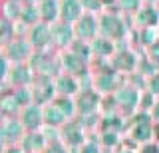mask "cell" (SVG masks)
Segmentation results:
<instances>
[{"label": "cell", "mask_w": 159, "mask_h": 153, "mask_svg": "<svg viewBox=\"0 0 159 153\" xmlns=\"http://www.w3.org/2000/svg\"><path fill=\"white\" fill-rule=\"evenodd\" d=\"M20 121H22V125L28 131H36L42 123H46V119H44V107L40 103H30V106L22 107Z\"/></svg>", "instance_id": "5b68a950"}, {"label": "cell", "mask_w": 159, "mask_h": 153, "mask_svg": "<svg viewBox=\"0 0 159 153\" xmlns=\"http://www.w3.org/2000/svg\"><path fill=\"white\" fill-rule=\"evenodd\" d=\"M141 6H143V0H117L119 12H125V14H135Z\"/></svg>", "instance_id": "4316f807"}, {"label": "cell", "mask_w": 159, "mask_h": 153, "mask_svg": "<svg viewBox=\"0 0 159 153\" xmlns=\"http://www.w3.org/2000/svg\"><path fill=\"white\" fill-rule=\"evenodd\" d=\"M4 153H22V149H18V147H10V149H6Z\"/></svg>", "instance_id": "e575fe53"}, {"label": "cell", "mask_w": 159, "mask_h": 153, "mask_svg": "<svg viewBox=\"0 0 159 153\" xmlns=\"http://www.w3.org/2000/svg\"><path fill=\"white\" fill-rule=\"evenodd\" d=\"M117 86V76L113 70H107V72H99L96 76V80H93V90L96 92H111L116 90Z\"/></svg>", "instance_id": "2e32d148"}, {"label": "cell", "mask_w": 159, "mask_h": 153, "mask_svg": "<svg viewBox=\"0 0 159 153\" xmlns=\"http://www.w3.org/2000/svg\"><path fill=\"white\" fill-rule=\"evenodd\" d=\"M46 153H66L64 143H50V145L46 147Z\"/></svg>", "instance_id": "f546056e"}, {"label": "cell", "mask_w": 159, "mask_h": 153, "mask_svg": "<svg viewBox=\"0 0 159 153\" xmlns=\"http://www.w3.org/2000/svg\"><path fill=\"white\" fill-rule=\"evenodd\" d=\"M10 76H12V82L16 88H26V83L32 80V68H26L24 64H14Z\"/></svg>", "instance_id": "603a6c76"}, {"label": "cell", "mask_w": 159, "mask_h": 153, "mask_svg": "<svg viewBox=\"0 0 159 153\" xmlns=\"http://www.w3.org/2000/svg\"><path fill=\"white\" fill-rule=\"evenodd\" d=\"M151 113H153V117H155V119L159 121V101L155 103V107H153V110H151Z\"/></svg>", "instance_id": "d6a6232c"}, {"label": "cell", "mask_w": 159, "mask_h": 153, "mask_svg": "<svg viewBox=\"0 0 159 153\" xmlns=\"http://www.w3.org/2000/svg\"><path fill=\"white\" fill-rule=\"evenodd\" d=\"M155 6H157V10H159V2H157V4H155Z\"/></svg>", "instance_id": "f35d334b"}, {"label": "cell", "mask_w": 159, "mask_h": 153, "mask_svg": "<svg viewBox=\"0 0 159 153\" xmlns=\"http://www.w3.org/2000/svg\"><path fill=\"white\" fill-rule=\"evenodd\" d=\"M151 117L149 115H141L139 119L135 121V125H133V137L135 139H139V141H147L149 137L153 135V125H151Z\"/></svg>", "instance_id": "ac0fdd59"}, {"label": "cell", "mask_w": 159, "mask_h": 153, "mask_svg": "<svg viewBox=\"0 0 159 153\" xmlns=\"http://www.w3.org/2000/svg\"><path fill=\"white\" fill-rule=\"evenodd\" d=\"M84 2V8H86V12L89 14H99V12H103V4H102V0H82Z\"/></svg>", "instance_id": "83f0119b"}, {"label": "cell", "mask_w": 159, "mask_h": 153, "mask_svg": "<svg viewBox=\"0 0 159 153\" xmlns=\"http://www.w3.org/2000/svg\"><path fill=\"white\" fill-rule=\"evenodd\" d=\"M103 6H113V4H117V0H102Z\"/></svg>", "instance_id": "836d02e7"}, {"label": "cell", "mask_w": 159, "mask_h": 153, "mask_svg": "<svg viewBox=\"0 0 159 153\" xmlns=\"http://www.w3.org/2000/svg\"><path fill=\"white\" fill-rule=\"evenodd\" d=\"M76 106L78 111L82 115H92L96 113V110L99 107V96L96 90H82L76 97Z\"/></svg>", "instance_id": "30bf717a"}, {"label": "cell", "mask_w": 159, "mask_h": 153, "mask_svg": "<svg viewBox=\"0 0 159 153\" xmlns=\"http://www.w3.org/2000/svg\"><path fill=\"white\" fill-rule=\"evenodd\" d=\"M60 135H62V141H66L68 145H78V143L84 139L82 127H80L78 121H66V123L62 125Z\"/></svg>", "instance_id": "e0dca14e"}, {"label": "cell", "mask_w": 159, "mask_h": 153, "mask_svg": "<svg viewBox=\"0 0 159 153\" xmlns=\"http://www.w3.org/2000/svg\"><path fill=\"white\" fill-rule=\"evenodd\" d=\"M113 97H116V103H117V106L123 107L125 111H133V110L139 106V100H141L139 92H137L133 86H123V88H119Z\"/></svg>", "instance_id": "ba28073f"}, {"label": "cell", "mask_w": 159, "mask_h": 153, "mask_svg": "<svg viewBox=\"0 0 159 153\" xmlns=\"http://www.w3.org/2000/svg\"><path fill=\"white\" fill-rule=\"evenodd\" d=\"M20 103L16 100V96H14V92L12 93H4V97H2V113L4 115H16V113L20 111Z\"/></svg>", "instance_id": "484cf974"}, {"label": "cell", "mask_w": 159, "mask_h": 153, "mask_svg": "<svg viewBox=\"0 0 159 153\" xmlns=\"http://www.w3.org/2000/svg\"><path fill=\"white\" fill-rule=\"evenodd\" d=\"M153 135H155V139L159 141V121H157V125L153 127Z\"/></svg>", "instance_id": "d590c367"}, {"label": "cell", "mask_w": 159, "mask_h": 153, "mask_svg": "<svg viewBox=\"0 0 159 153\" xmlns=\"http://www.w3.org/2000/svg\"><path fill=\"white\" fill-rule=\"evenodd\" d=\"M84 153H99L96 143H84Z\"/></svg>", "instance_id": "1f68e13d"}, {"label": "cell", "mask_w": 159, "mask_h": 153, "mask_svg": "<svg viewBox=\"0 0 159 153\" xmlns=\"http://www.w3.org/2000/svg\"><path fill=\"white\" fill-rule=\"evenodd\" d=\"M22 2H24V4H40L42 0H22Z\"/></svg>", "instance_id": "8d00e7d4"}, {"label": "cell", "mask_w": 159, "mask_h": 153, "mask_svg": "<svg viewBox=\"0 0 159 153\" xmlns=\"http://www.w3.org/2000/svg\"><path fill=\"white\" fill-rule=\"evenodd\" d=\"M147 88H149V92H151L153 96H159V72H155L151 78H149Z\"/></svg>", "instance_id": "f1b7e54d"}, {"label": "cell", "mask_w": 159, "mask_h": 153, "mask_svg": "<svg viewBox=\"0 0 159 153\" xmlns=\"http://www.w3.org/2000/svg\"><path fill=\"white\" fill-rule=\"evenodd\" d=\"M76 42V30L74 24L58 20L52 24V44H56L58 48H72V44Z\"/></svg>", "instance_id": "3957f363"}, {"label": "cell", "mask_w": 159, "mask_h": 153, "mask_svg": "<svg viewBox=\"0 0 159 153\" xmlns=\"http://www.w3.org/2000/svg\"><path fill=\"white\" fill-rule=\"evenodd\" d=\"M113 50H116V46H113V40H109L106 36H98L96 40H92V54L93 56H113Z\"/></svg>", "instance_id": "d6986e66"}, {"label": "cell", "mask_w": 159, "mask_h": 153, "mask_svg": "<svg viewBox=\"0 0 159 153\" xmlns=\"http://www.w3.org/2000/svg\"><path fill=\"white\" fill-rule=\"evenodd\" d=\"M56 92L58 96H76V93H80V82L76 80V76H72V74H60V76L56 78Z\"/></svg>", "instance_id": "7c38bea8"}, {"label": "cell", "mask_w": 159, "mask_h": 153, "mask_svg": "<svg viewBox=\"0 0 159 153\" xmlns=\"http://www.w3.org/2000/svg\"><path fill=\"white\" fill-rule=\"evenodd\" d=\"M133 18L139 28H159V10L155 4H143Z\"/></svg>", "instance_id": "9c48e42d"}, {"label": "cell", "mask_w": 159, "mask_h": 153, "mask_svg": "<svg viewBox=\"0 0 159 153\" xmlns=\"http://www.w3.org/2000/svg\"><path fill=\"white\" fill-rule=\"evenodd\" d=\"M52 103H54V106H56L58 110L64 113V115L68 117V119H70V117H72L74 113L78 111L76 100H72V97H68V96H58V97H56V100H54Z\"/></svg>", "instance_id": "d4e9b609"}, {"label": "cell", "mask_w": 159, "mask_h": 153, "mask_svg": "<svg viewBox=\"0 0 159 153\" xmlns=\"http://www.w3.org/2000/svg\"><path fill=\"white\" fill-rule=\"evenodd\" d=\"M74 30H76L78 40H86V42L96 40L98 32H99V18L96 16V14L86 12L76 24H74Z\"/></svg>", "instance_id": "7a4b0ae2"}, {"label": "cell", "mask_w": 159, "mask_h": 153, "mask_svg": "<svg viewBox=\"0 0 159 153\" xmlns=\"http://www.w3.org/2000/svg\"><path fill=\"white\" fill-rule=\"evenodd\" d=\"M20 24H26L28 28H32L34 24L42 22V16H40V8L38 4H24L22 14H20Z\"/></svg>", "instance_id": "44dd1931"}, {"label": "cell", "mask_w": 159, "mask_h": 153, "mask_svg": "<svg viewBox=\"0 0 159 153\" xmlns=\"http://www.w3.org/2000/svg\"><path fill=\"white\" fill-rule=\"evenodd\" d=\"M111 64H113V68L119 70V72H131L133 68L137 66V58H135V54H133V52L123 50V52L113 54Z\"/></svg>", "instance_id": "9a60e30c"}, {"label": "cell", "mask_w": 159, "mask_h": 153, "mask_svg": "<svg viewBox=\"0 0 159 153\" xmlns=\"http://www.w3.org/2000/svg\"><path fill=\"white\" fill-rule=\"evenodd\" d=\"M28 40L32 44V48H36V50L46 48L48 44H52V24H48V22L34 24V26L30 28Z\"/></svg>", "instance_id": "8992f818"}, {"label": "cell", "mask_w": 159, "mask_h": 153, "mask_svg": "<svg viewBox=\"0 0 159 153\" xmlns=\"http://www.w3.org/2000/svg\"><path fill=\"white\" fill-rule=\"evenodd\" d=\"M46 135H42V133H38V131H30L26 133V135L22 137V145H24V149L26 151H40V149H44L46 147Z\"/></svg>", "instance_id": "ffe728a7"}, {"label": "cell", "mask_w": 159, "mask_h": 153, "mask_svg": "<svg viewBox=\"0 0 159 153\" xmlns=\"http://www.w3.org/2000/svg\"><path fill=\"white\" fill-rule=\"evenodd\" d=\"M30 56H32V44H30L28 38L14 36V40H10L6 44V54H4L6 60H14V64H20L22 60H26Z\"/></svg>", "instance_id": "277c9868"}, {"label": "cell", "mask_w": 159, "mask_h": 153, "mask_svg": "<svg viewBox=\"0 0 159 153\" xmlns=\"http://www.w3.org/2000/svg\"><path fill=\"white\" fill-rule=\"evenodd\" d=\"M38 8H40L42 22L56 24L60 20V0H42L38 4Z\"/></svg>", "instance_id": "5bb4252c"}, {"label": "cell", "mask_w": 159, "mask_h": 153, "mask_svg": "<svg viewBox=\"0 0 159 153\" xmlns=\"http://www.w3.org/2000/svg\"><path fill=\"white\" fill-rule=\"evenodd\" d=\"M99 34L109 40H121L127 34V24L117 12L106 10L99 16Z\"/></svg>", "instance_id": "6da1fadb"}, {"label": "cell", "mask_w": 159, "mask_h": 153, "mask_svg": "<svg viewBox=\"0 0 159 153\" xmlns=\"http://www.w3.org/2000/svg\"><path fill=\"white\" fill-rule=\"evenodd\" d=\"M24 2L22 0H4V18L10 22L20 20V14H22Z\"/></svg>", "instance_id": "cb8c5ba5"}, {"label": "cell", "mask_w": 159, "mask_h": 153, "mask_svg": "<svg viewBox=\"0 0 159 153\" xmlns=\"http://www.w3.org/2000/svg\"><path fill=\"white\" fill-rule=\"evenodd\" d=\"M24 129H26V127H24L22 121L16 119V117L4 119V123H2V139H4V143H10V141H16L20 137H24Z\"/></svg>", "instance_id": "4fadbf2b"}, {"label": "cell", "mask_w": 159, "mask_h": 153, "mask_svg": "<svg viewBox=\"0 0 159 153\" xmlns=\"http://www.w3.org/2000/svg\"><path fill=\"white\" fill-rule=\"evenodd\" d=\"M62 68L66 74H72V76H82L86 74V60L82 56H78L76 52H64L62 54Z\"/></svg>", "instance_id": "8fae6325"}, {"label": "cell", "mask_w": 159, "mask_h": 153, "mask_svg": "<svg viewBox=\"0 0 159 153\" xmlns=\"http://www.w3.org/2000/svg\"><path fill=\"white\" fill-rule=\"evenodd\" d=\"M149 54H151V60L153 62H159V42H155L151 48H149Z\"/></svg>", "instance_id": "4dcf8cb0"}, {"label": "cell", "mask_w": 159, "mask_h": 153, "mask_svg": "<svg viewBox=\"0 0 159 153\" xmlns=\"http://www.w3.org/2000/svg\"><path fill=\"white\" fill-rule=\"evenodd\" d=\"M159 0H143V4H157Z\"/></svg>", "instance_id": "74e56055"}, {"label": "cell", "mask_w": 159, "mask_h": 153, "mask_svg": "<svg viewBox=\"0 0 159 153\" xmlns=\"http://www.w3.org/2000/svg\"><path fill=\"white\" fill-rule=\"evenodd\" d=\"M86 14L82 0H60V20L76 24Z\"/></svg>", "instance_id": "52a82bcc"}, {"label": "cell", "mask_w": 159, "mask_h": 153, "mask_svg": "<svg viewBox=\"0 0 159 153\" xmlns=\"http://www.w3.org/2000/svg\"><path fill=\"white\" fill-rule=\"evenodd\" d=\"M127 153H129V151H127Z\"/></svg>", "instance_id": "ab89813d"}, {"label": "cell", "mask_w": 159, "mask_h": 153, "mask_svg": "<svg viewBox=\"0 0 159 153\" xmlns=\"http://www.w3.org/2000/svg\"><path fill=\"white\" fill-rule=\"evenodd\" d=\"M44 119H46L48 127H60V125H64V123H66L68 117L64 115V113L60 111V110H58L56 106H54L52 101H50L48 106L44 107Z\"/></svg>", "instance_id": "7402d4cb"}]
</instances>
